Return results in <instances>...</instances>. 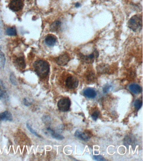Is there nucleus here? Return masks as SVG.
<instances>
[{"label": "nucleus", "mask_w": 143, "mask_h": 161, "mask_svg": "<svg viewBox=\"0 0 143 161\" xmlns=\"http://www.w3.org/2000/svg\"><path fill=\"white\" fill-rule=\"evenodd\" d=\"M34 70L40 78H45L50 71L49 65L44 60H38L35 61L33 65Z\"/></svg>", "instance_id": "f257e3e1"}, {"label": "nucleus", "mask_w": 143, "mask_h": 161, "mask_svg": "<svg viewBox=\"0 0 143 161\" xmlns=\"http://www.w3.org/2000/svg\"><path fill=\"white\" fill-rule=\"evenodd\" d=\"M17 64L19 67L21 69H24L25 68L26 63L25 62L24 58L22 57L18 58L16 60Z\"/></svg>", "instance_id": "dca6fc26"}, {"label": "nucleus", "mask_w": 143, "mask_h": 161, "mask_svg": "<svg viewBox=\"0 0 143 161\" xmlns=\"http://www.w3.org/2000/svg\"><path fill=\"white\" fill-rule=\"evenodd\" d=\"M57 38L56 36L52 34H48L45 38V43L48 46H53L57 42Z\"/></svg>", "instance_id": "0eeeda50"}, {"label": "nucleus", "mask_w": 143, "mask_h": 161, "mask_svg": "<svg viewBox=\"0 0 143 161\" xmlns=\"http://www.w3.org/2000/svg\"><path fill=\"white\" fill-rule=\"evenodd\" d=\"M61 25V22L59 21L55 22L50 26V31L52 32H56L58 31L60 29Z\"/></svg>", "instance_id": "ddd939ff"}, {"label": "nucleus", "mask_w": 143, "mask_h": 161, "mask_svg": "<svg viewBox=\"0 0 143 161\" xmlns=\"http://www.w3.org/2000/svg\"><path fill=\"white\" fill-rule=\"evenodd\" d=\"M8 95L6 91H0V100L2 99H7Z\"/></svg>", "instance_id": "4be33fe9"}, {"label": "nucleus", "mask_w": 143, "mask_h": 161, "mask_svg": "<svg viewBox=\"0 0 143 161\" xmlns=\"http://www.w3.org/2000/svg\"><path fill=\"white\" fill-rule=\"evenodd\" d=\"M84 95L89 98H94L97 96V93L94 89L92 88H88L84 90Z\"/></svg>", "instance_id": "9b49d317"}, {"label": "nucleus", "mask_w": 143, "mask_h": 161, "mask_svg": "<svg viewBox=\"0 0 143 161\" xmlns=\"http://www.w3.org/2000/svg\"><path fill=\"white\" fill-rule=\"evenodd\" d=\"M129 88L130 91L135 94H139L142 91V88L141 86L136 83H134V84L130 85Z\"/></svg>", "instance_id": "f8f14e48"}, {"label": "nucleus", "mask_w": 143, "mask_h": 161, "mask_svg": "<svg viewBox=\"0 0 143 161\" xmlns=\"http://www.w3.org/2000/svg\"><path fill=\"white\" fill-rule=\"evenodd\" d=\"M78 80L76 77L69 76L65 80V86L68 89H73L78 87Z\"/></svg>", "instance_id": "39448f33"}, {"label": "nucleus", "mask_w": 143, "mask_h": 161, "mask_svg": "<svg viewBox=\"0 0 143 161\" xmlns=\"http://www.w3.org/2000/svg\"><path fill=\"white\" fill-rule=\"evenodd\" d=\"M23 103L24 105L26 107H29V106H30L32 105V103L29 102L28 100L26 98L24 99Z\"/></svg>", "instance_id": "a878e982"}, {"label": "nucleus", "mask_w": 143, "mask_h": 161, "mask_svg": "<svg viewBox=\"0 0 143 161\" xmlns=\"http://www.w3.org/2000/svg\"><path fill=\"white\" fill-rule=\"evenodd\" d=\"M128 27L135 32L139 31L142 28V19L140 15L132 17L128 22Z\"/></svg>", "instance_id": "f03ea898"}, {"label": "nucleus", "mask_w": 143, "mask_h": 161, "mask_svg": "<svg viewBox=\"0 0 143 161\" xmlns=\"http://www.w3.org/2000/svg\"><path fill=\"white\" fill-rule=\"evenodd\" d=\"M13 120V116L11 113L8 111L0 113V121H12Z\"/></svg>", "instance_id": "9d476101"}, {"label": "nucleus", "mask_w": 143, "mask_h": 161, "mask_svg": "<svg viewBox=\"0 0 143 161\" xmlns=\"http://www.w3.org/2000/svg\"><path fill=\"white\" fill-rule=\"evenodd\" d=\"M5 63V56L4 52L1 51V48L0 47V68L3 69L4 68Z\"/></svg>", "instance_id": "2eb2a0df"}, {"label": "nucleus", "mask_w": 143, "mask_h": 161, "mask_svg": "<svg viewBox=\"0 0 143 161\" xmlns=\"http://www.w3.org/2000/svg\"><path fill=\"white\" fill-rule=\"evenodd\" d=\"M142 105V102L140 99H137L135 101L134 103V107L136 110H139L140 109Z\"/></svg>", "instance_id": "412c9836"}, {"label": "nucleus", "mask_w": 143, "mask_h": 161, "mask_svg": "<svg viewBox=\"0 0 143 161\" xmlns=\"http://www.w3.org/2000/svg\"><path fill=\"white\" fill-rule=\"evenodd\" d=\"M111 88V86H107L104 87L103 88V91H104V93H107L109 91V89H110Z\"/></svg>", "instance_id": "cd10ccee"}, {"label": "nucleus", "mask_w": 143, "mask_h": 161, "mask_svg": "<svg viewBox=\"0 0 143 161\" xmlns=\"http://www.w3.org/2000/svg\"><path fill=\"white\" fill-rule=\"evenodd\" d=\"M3 33V23L2 22L0 21V39L2 36Z\"/></svg>", "instance_id": "bb28decb"}, {"label": "nucleus", "mask_w": 143, "mask_h": 161, "mask_svg": "<svg viewBox=\"0 0 143 161\" xmlns=\"http://www.w3.org/2000/svg\"><path fill=\"white\" fill-rule=\"evenodd\" d=\"M23 6V3L22 0H12L9 5V7L11 10L14 12L20 11Z\"/></svg>", "instance_id": "20e7f679"}, {"label": "nucleus", "mask_w": 143, "mask_h": 161, "mask_svg": "<svg viewBox=\"0 0 143 161\" xmlns=\"http://www.w3.org/2000/svg\"><path fill=\"white\" fill-rule=\"evenodd\" d=\"M42 121L46 126H48L51 124V120L48 116H43L42 118Z\"/></svg>", "instance_id": "6ab92c4d"}, {"label": "nucleus", "mask_w": 143, "mask_h": 161, "mask_svg": "<svg viewBox=\"0 0 143 161\" xmlns=\"http://www.w3.org/2000/svg\"><path fill=\"white\" fill-rule=\"evenodd\" d=\"M99 114H100V113H99V111H95V112H93L92 115V118L93 120L95 121H96L98 117H99Z\"/></svg>", "instance_id": "5701e85b"}, {"label": "nucleus", "mask_w": 143, "mask_h": 161, "mask_svg": "<svg viewBox=\"0 0 143 161\" xmlns=\"http://www.w3.org/2000/svg\"><path fill=\"white\" fill-rule=\"evenodd\" d=\"M26 126L27 128V129H28L29 131L32 134L35 135L36 137H38V138H41V137L40 135H39V134L35 132V130H34V129H32L31 125H30L29 124H27Z\"/></svg>", "instance_id": "a211bd4d"}, {"label": "nucleus", "mask_w": 143, "mask_h": 161, "mask_svg": "<svg viewBox=\"0 0 143 161\" xmlns=\"http://www.w3.org/2000/svg\"><path fill=\"white\" fill-rule=\"evenodd\" d=\"M47 130L51 134L52 137L54 138V139H56L57 140H62L64 139V137L63 136H61V135H60V134H57V133H55V132L53 130H52V129H50V128H47Z\"/></svg>", "instance_id": "4468645a"}, {"label": "nucleus", "mask_w": 143, "mask_h": 161, "mask_svg": "<svg viewBox=\"0 0 143 161\" xmlns=\"http://www.w3.org/2000/svg\"><path fill=\"white\" fill-rule=\"evenodd\" d=\"M99 56V52L97 50H95L93 53L89 55H81V58L83 60L86 62L90 63L92 62L95 58H97Z\"/></svg>", "instance_id": "423d86ee"}, {"label": "nucleus", "mask_w": 143, "mask_h": 161, "mask_svg": "<svg viewBox=\"0 0 143 161\" xmlns=\"http://www.w3.org/2000/svg\"><path fill=\"white\" fill-rule=\"evenodd\" d=\"M80 4H79V3H76V7H78L80 6Z\"/></svg>", "instance_id": "c85d7f7f"}, {"label": "nucleus", "mask_w": 143, "mask_h": 161, "mask_svg": "<svg viewBox=\"0 0 143 161\" xmlns=\"http://www.w3.org/2000/svg\"><path fill=\"white\" fill-rule=\"evenodd\" d=\"M93 159L97 161H105V160L103 157L101 156H94Z\"/></svg>", "instance_id": "393cba45"}, {"label": "nucleus", "mask_w": 143, "mask_h": 161, "mask_svg": "<svg viewBox=\"0 0 143 161\" xmlns=\"http://www.w3.org/2000/svg\"><path fill=\"white\" fill-rule=\"evenodd\" d=\"M10 80L11 82L13 85H14V86H16V85H17L16 77L15 75L13 73H11L10 74Z\"/></svg>", "instance_id": "aec40b11"}, {"label": "nucleus", "mask_w": 143, "mask_h": 161, "mask_svg": "<svg viewBox=\"0 0 143 161\" xmlns=\"http://www.w3.org/2000/svg\"><path fill=\"white\" fill-rule=\"evenodd\" d=\"M69 60L70 59L68 55L66 54H64L58 57V58H57V64L60 65L64 66L69 62Z\"/></svg>", "instance_id": "6e6552de"}, {"label": "nucleus", "mask_w": 143, "mask_h": 161, "mask_svg": "<svg viewBox=\"0 0 143 161\" xmlns=\"http://www.w3.org/2000/svg\"><path fill=\"white\" fill-rule=\"evenodd\" d=\"M58 109L62 112H66L69 110L70 106V99L68 98H62L57 102Z\"/></svg>", "instance_id": "7ed1b4c3"}, {"label": "nucleus", "mask_w": 143, "mask_h": 161, "mask_svg": "<svg viewBox=\"0 0 143 161\" xmlns=\"http://www.w3.org/2000/svg\"><path fill=\"white\" fill-rule=\"evenodd\" d=\"M6 34L10 36H15L17 34V30L15 27H9L6 31Z\"/></svg>", "instance_id": "f3484780"}, {"label": "nucleus", "mask_w": 143, "mask_h": 161, "mask_svg": "<svg viewBox=\"0 0 143 161\" xmlns=\"http://www.w3.org/2000/svg\"><path fill=\"white\" fill-rule=\"evenodd\" d=\"M0 91H6V88L2 80H0Z\"/></svg>", "instance_id": "b1692460"}, {"label": "nucleus", "mask_w": 143, "mask_h": 161, "mask_svg": "<svg viewBox=\"0 0 143 161\" xmlns=\"http://www.w3.org/2000/svg\"><path fill=\"white\" fill-rule=\"evenodd\" d=\"M75 136L77 138L84 140V141H87L90 138V134L89 133L85 132H81V131H79V130H78L75 132Z\"/></svg>", "instance_id": "1a4fd4ad"}]
</instances>
